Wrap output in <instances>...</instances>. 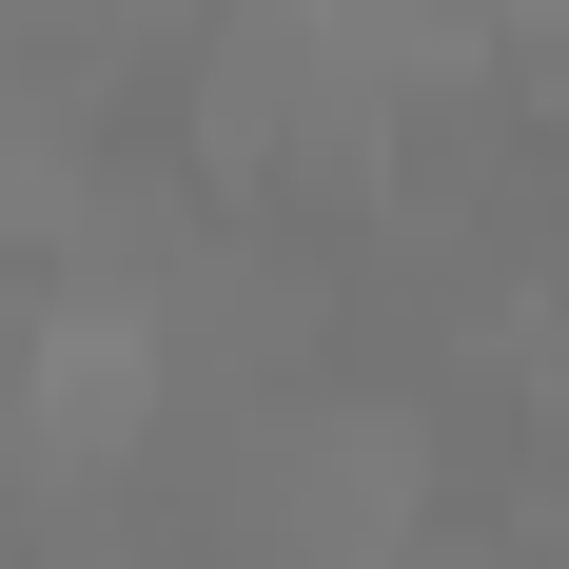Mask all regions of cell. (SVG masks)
<instances>
[{"label":"cell","instance_id":"1","mask_svg":"<svg viewBox=\"0 0 569 569\" xmlns=\"http://www.w3.org/2000/svg\"><path fill=\"white\" fill-rule=\"evenodd\" d=\"M138 412H158V335L138 315H59L40 335V432L59 452H138Z\"/></svg>","mask_w":569,"mask_h":569},{"label":"cell","instance_id":"2","mask_svg":"<svg viewBox=\"0 0 569 569\" xmlns=\"http://www.w3.org/2000/svg\"><path fill=\"white\" fill-rule=\"evenodd\" d=\"M530 20H569V0H530Z\"/></svg>","mask_w":569,"mask_h":569}]
</instances>
